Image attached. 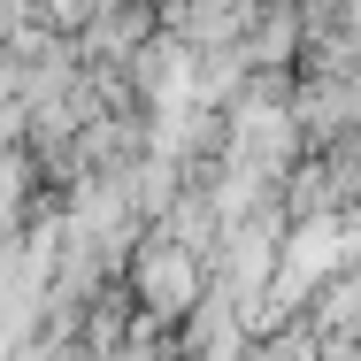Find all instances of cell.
Returning a JSON list of instances; mask_svg holds the SVG:
<instances>
[{
  "label": "cell",
  "instance_id": "1",
  "mask_svg": "<svg viewBox=\"0 0 361 361\" xmlns=\"http://www.w3.org/2000/svg\"><path fill=\"white\" fill-rule=\"evenodd\" d=\"M139 292H146V307L185 315V307L200 300V262H192V246H154L139 262Z\"/></svg>",
  "mask_w": 361,
  "mask_h": 361
}]
</instances>
